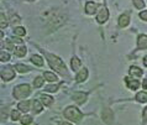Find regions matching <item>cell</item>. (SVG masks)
Here are the masks:
<instances>
[{"label":"cell","instance_id":"21","mask_svg":"<svg viewBox=\"0 0 147 125\" xmlns=\"http://www.w3.org/2000/svg\"><path fill=\"white\" fill-rule=\"evenodd\" d=\"M45 78L47 80H50V82H56L57 76L55 73H52V72H45Z\"/></svg>","mask_w":147,"mask_h":125},{"label":"cell","instance_id":"6","mask_svg":"<svg viewBox=\"0 0 147 125\" xmlns=\"http://www.w3.org/2000/svg\"><path fill=\"white\" fill-rule=\"evenodd\" d=\"M73 100L78 104H83L87 99V93H83V92H77V93L73 94Z\"/></svg>","mask_w":147,"mask_h":125},{"label":"cell","instance_id":"8","mask_svg":"<svg viewBox=\"0 0 147 125\" xmlns=\"http://www.w3.org/2000/svg\"><path fill=\"white\" fill-rule=\"evenodd\" d=\"M137 47L141 50H146L147 48V35H140L137 39Z\"/></svg>","mask_w":147,"mask_h":125},{"label":"cell","instance_id":"15","mask_svg":"<svg viewBox=\"0 0 147 125\" xmlns=\"http://www.w3.org/2000/svg\"><path fill=\"white\" fill-rule=\"evenodd\" d=\"M19 109L24 111V113H26L28 109H30V102L28 100H25V102H21V103H19Z\"/></svg>","mask_w":147,"mask_h":125},{"label":"cell","instance_id":"17","mask_svg":"<svg viewBox=\"0 0 147 125\" xmlns=\"http://www.w3.org/2000/svg\"><path fill=\"white\" fill-rule=\"evenodd\" d=\"M31 61H32V63H35L36 66H43V59L40 57V56H37V55H34L31 57Z\"/></svg>","mask_w":147,"mask_h":125},{"label":"cell","instance_id":"31","mask_svg":"<svg viewBox=\"0 0 147 125\" xmlns=\"http://www.w3.org/2000/svg\"><path fill=\"white\" fill-rule=\"evenodd\" d=\"M140 18L142 20H145V21H147V10H144L142 13H140Z\"/></svg>","mask_w":147,"mask_h":125},{"label":"cell","instance_id":"34","mask_svg":"<svg viewBox=\"0 0 147 125\" xmlns=\"http://www.w3.org/2000/svg\"><path fill=\"white\" fill-rule=\"evenodd\" d=\"M142 86H144L145 89H147V79H145V80H144V83H142Z\"/></svg>","mask_w":147,"mask_h":125},{"label":"cell","instance_id":"12","mask_svg":"<svg viewBox=\"0 0 147 125\" xmlns=\"http://www.w3.org/2000/svg\"><path fill=\"white\" fill-rule=\"evenodd\" d=\"M129 22H130V18H129V15H126V14H122L120 18H119V26L120 27H126L129 25Z\"/></svg>","mask_w":147,"mask_h":125},{"label":"cell","instance_id":"19","mask_svg":"<svg viewBox=\"0 0 147 125\" xmlns=\"http://www.w3.org/2000/svg\"><path fill=\"white\" fill-rule=\"evenodd\" d=\"M71 66H72V70H73V71H77V70H78V68L80 67V61H79V58L73 57L72 61H71Z\"/></svg>","mask_w":147,"mask_h":125},{"label":"cell","instance_id":"7","mask_svg":"<svg viewBox=\"0 0 147 125\" xmlns=\"http://www.w3.org/2000/svg\"><path fill=\"white\" fill-rule=\"evenodd\" d=\"M113 119H114V114H113L111 109H109V108L104 109V111H103V120H104V122L110 124L113 122Z\"/></svg>","mask_w":147,"mask_h":125},{"label":"cell","instance_id":"28","mask_svg":"<svg viewBox=\"0 0 147 125\" xmlns=\"http://www.w3.org/2000/svg\"><path fill=\"white\" fill-rule=\"evenodd\" d=\"M11 119H13L14 122H16V120H19V119H21V118H20V113L18 110H13V111H11Z\"/></svg>","mask_w":147,"mask_h":125},{"label":"cell","instance_id":"18","mask_svg":"<svg viewBox=\"0 0 147 125\" xmlns=\"http://www.w3.org/2000/svg\"><path fill=\"white\" fill-rule=\"evenodd\" d=\"M136 100L140 103H146L147 102V93H144V92H140V93L136 94Z\"/></svg>","mask_w":147,"mask_h":125},{"label":"cell","instance_id":"26","mask_svg":"<svg viewBox=\"0 0 147 125\" xmlns=\"http://www.w3.org/2000/svg\"><path fill=\"white\" fill-rule=\"evenodd\" d=\"M14 34L15 35H19V36H24L26 34V30L24 29V27H16V29L14 30Z\"/></svg>","mask_w":147,"mask_h":125},{"label":"cell","instance_id":"33","mask_svg":"<svg viewBox=\"0 0 147 125\" xmlns=\"http://www.w3.org/2000/svg\"><path fill=\"white\" fill-rule=\"evenodd\" d=\"M142 115H144V120H145V122H147V107L145 108V110H144V114H142Z\"/></svg>","mask_w":147,"mask_h":125},{"label":"cell","instance_id":"29","mask_svg":"<svg viewBox=\"0 0 147 125\" xmlns=\"http://www.w3.org/2000/svg\"><path fill=\"white\" fill-rule=\"evenodd\" d=\"M57 89H58L57 86H47L46 88H45V91H47V92H56Z\"/></svg>","mask_w":147,"mask_h":125},{"label":"cell","instance_id":"13","mask_svg":"<svg viewBox=\"0 0 147 125\" xmlns=\"http://www.w3.org/2000/svg\"><path fill=\"white\" fill-rule=\"evenodd\" d=\"M130 74L134 76V77H141V76L144 74V72L138 67H131L130 68Z\"/></svg>","mask_w":147,"mask_h":125},{"label":"cell","instance_id":"32","mask_svg":"<svg viewBox=\"0 0 147 125\" xmlns=\"http://www.w3.org/2000/svg\"><path fill=\"white\" fill-rule=\"evenodd\" d=\"M11 22H13V24H19V22H20V19H19V16L14 15V16H13V19H11Z\"/></svg>","mask_w":147,"mask_h":125},{"label":"cell","instance_id":"2","mask_svg":"<svg viewBox=\"0 0 147 125\" xmlns=\"http://www.w3.org/2000/svg\"><path fill=\"white\" fill-rule=\"evenodd\" d=\"M31 93V88L27 84H20L14 89V97L15 99H24L28 97Z\"/></svg>","mask_w":147,"mask_h":125},{"label":"cell","instance_id":"16","mask_svg":"<svg viewBox=\"0 0 147 125\" xmlns=\"http://www.w3.org/2000/svg\"><path fill=\"white\" fill-rule=\"evenodd\" d=\"M41 100H42V103L45 104V105H51V104L53 103V98H52V97L45 95V94L41 95Z\"/></svg>","mask_w":147,"mask_h":125},{"label":"cell","instance_id":"22","mask_svg":"<svg viewBox=\"0 0 147 125\" xmlns=\"http://www.w3.org/2000/svg\"><path fill=\"white\" fill-rule=\"evenodd\" d=\"M15 68H16V71L20 72V73H25V72L30 71V68H28L27 66H25V64H16Z\"/></svg>","mask_w":147,"mask_h":125},{"label":"cell","instance_id":"30","mask_svg":"<svg viewBox=\"0 0 147 125\" xmlns=\"http://www.w3.org/2000/svg\"><path fill=\"white\" fill-rule=\"evenodd\" d=\"M6 25H7L6 18L4 16V14H1V29H4V27H6Z\"/></svg>","mask_w":147,"mask_h":125},{"label":"cell","instance_id":"20","mask_svg":"<svg viewBox=\"0 0 147 125\" xmlns=\"http://www.w3.org/2000/svg\"><path fill=\"white\" fill-rule=\"evenodd\" d=\"M32 109H34V113H41L42 111V105H41V103L38 102V100H34L32 102Z\"/></svg>","mask_w":147,"mask_h":125},{"label":"cell","instance_id":"35","mask_svg":"<svg viewBox=\"0 0 147 125\" xmlns=\"http://www.w3.org/2000/svg\"><path fill=\"white\" fill-rule=\"evenodd\" d=\"M144 64H145V66L147 67V56H146V57L144 58Z\"/></svg>","mask_w":147,"mask_h":125},{"label":"cell","instance_id":"4","mask_svg":"<svg viewBox=\"0 0 147 125\" xmlns=\"http://www.w3.org/2000/svg\"><path fill=\"white\" fill-rule=\"evenodd\" d=\"M15 77V71L13 67H5L1 70V78L4 80H11Z\"/></svg>","mask_w":147,"mask_h":125},{"label":"cell","instance_id":"25","mask_svg":"<svg viewBox=\"0 0 147 125\" xmlns=\"http://www.w3.org/2000/svg\"><path fill=\"white\" fill-rule=\"evenodd\" d=\"M132 3H134V5L136 9H144L145 7V1L144 0H132Z\"/></svg>","mask_w":147,"mask_h":125},{"label":"cell","instance_id":"24","mask_svg":"<svg viewBox=\"0 0 147 125\" xmlns=\"http://www.w3.org/2000/svg\"><path fill=\"white\" fill-rule=\"evenodd\" d=\"M43 83H45V80H43V78H41V77H36L35 80H34V86H35V88L42 87V86H43Z\"/></svg>","mask_w":147,"mask_h":125},{"label":"cell","instance_id":"27","mask_svg":"<svg viewBox=\"0 0 147 125\" xmlns=\"http://www.w3.org/2000/svg\"><path fill=\"white\" fill-rule=\"evenodd\" d=\"M0 59H1L3 62L9 61V59H10V56H9V53H7V52H4V51H1V53H0Z\"/></svg>","mask_w":147,"mask_h":125},{"label":"cell","instance_id":"3","mask_svg":"<svg viewBox=\"0 0 147 125\" xmlns=\"http://www.w3.org/2000/svg\"><path fill=\"white\" fill-rule=\"evenodd\" d=\"M64 116H66L67 119L72 120V122H79L82 119V116H83V114L74 107H68L67 109L64 110Z\"/></svg>","mask_w":147,"mask_h":125},{"label":"cell","instance_id":"5","mask_svg":"<svg viewBox=\"0 0 147 125\" xmlns=\"http://www.w3.org/2000/svg\"><path fill=\"white\" fill-rule=\"evenodd\" d=\"M109 18V11L108 9H105V7H101V10H100V13L98 14L96 16V20H98V22H100V24H103L105 22L108 20Z\"/></svg>","mask_w":147,"mask_h":125},{"label":"cell","instance_id":"23","mask_svg":"<svg viewBox=\"0 0 147 125\" xmlns=\"http://www.w3.org/2000/svg\"><path fill=\"white\" fill-rule=\"evenodd\" d=\"M20 122H21L22 125H30L32 123V118L30 115H24L21 119H20Z\"/></svg>","mask_w":147,"mask_h":125},{"label":"cell","instance_id":"1","mask_svg":"<svg viewBox=\"0 0 147 125\" xmlns=\"http://www.w3.org/2000/svg\"><path fill=\"white\" fill-rule=\"evenodd\" d=\"M46 56H47V59H48V63H50L51 68L56 70L61 74H67L66 64L62 62V59H61L59 57H57V56H55V55H50V53H46Z\"/></svg>","mask_w":147,"mask_h":125},{"label":"cell","instance_id":"36","mask_svg":"<svg viewBox=\"0 0 147 125\" xmlns=\"http://www.w3.org/2000/svg\"><path fill=\"white\" fill-rule=\"evenodd\" d=\"M59 125H71V124H69V123H61Z\"/></svg>","mask_w":147,"mask_h":125},{"label":"cell","instance_id":"37","mask_svg":"<svg viewBox=\"0 0 147 125\" xmlns=\"http://www.w3.org/2000/svg\"><path fill=\"white\" fill-rule=\"evenodd\" d=\"M28 1H32V0H28Z\"/></svg>","mask_w":147,"mask_h":125},{"label":"cell","instance_id":"10","mask_svg":"<svg viewBox=\"0 0 147 125\" xmlns=\"http://www.w3.org/2000/svg\"><path fill=\"white\" fill-rule=\"evenodd\" d=\"M125 82H126V84H127V87L130 88V89H132V91L137 89L138 86H140V83H138L137 79H131V78H129V77L125 79Z\"/></svg>","mask_w":147,"mask_h":125},{"label":"cell","instance_id":"14","mask_svg":"<svg viewBox=\"0 0 147 125\" xmlns=\"http://www.w3.org/2000/svg\"><path fill=\"white\" fill-rule=\"evenodd\" d=\"M15 55L18 57H24L26 55V47L20 46V47H15Z\"/></svg>","mask_w":147,"mask_h":125},{"label":"cell","instance_id":"11","mask_svg":"<svg viewBox=\"0 0 147 125\" xmlns=\"http://www.w3.org/2000/svg\"><path fill=\"white\" fill-rule=\"evenodd\" d=\"M87 77H88V71L85 70V68H83L78 74H77V77H76V80L78 83H80V82H84L85 79H87Z\"/></svg>","mask_w":147,"mask_h":125},{"label":"cell","instance_id":"9","mask_svg":"<svg viewBox=\"0 0 147 125\" xmlns=\"http://www.w3.org/2000/svg\"><path fill=\"white\" fill-rule=\"evenodd\" d=\"M98 7H99L98 4L89 1V3H87V5H85V13H87V14H94L96 11Z\"/></svg>","mask_w":147,"mask_h":125}]
</instances>
